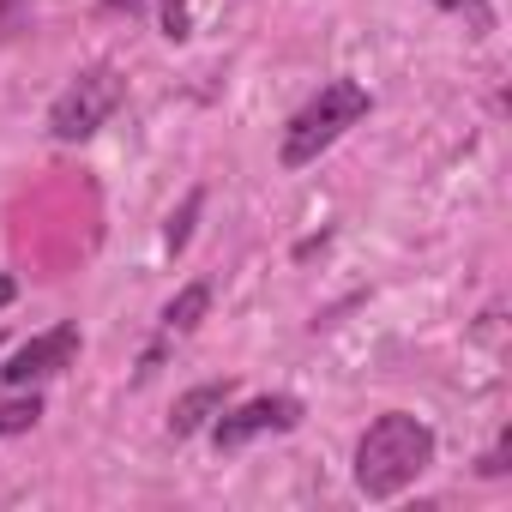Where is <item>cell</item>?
Instances as JSON below:
<instances>
[{"label": "cell", "instance_id": "cell-11", "mask_svg": "<svg viewBox=\"0 0 512 512\" xmlns=\"http://www.w3.org/2000/svg\"><path fill=\"white\" fill-rule=\"evenodd\" d=\"M500 470H506V446H494V452L482 458V476H500Z\"/></svg>", "mask_w": 512, "mask_h": 512}, {"label": "cell", "instance_id": "cell-7", "mask_svg": "<svg viewBox=\"0 0 512 512\" xmlns=\"http://www.w3.org/2000/svg\"><path fill=\"white\" fill-rule=\"evenodd\" d=\"M205 308H211V290H205V284H187V290L163 308V326H169V332H193V326L205 320Z\"/></svg>", "mask_w": 512, "mask_h": 512}, {"label": "cell", "instance_id": "cell-1", "mask_svg": "<svg viewBox=\"0 0 512 512\" xmlns=\"http://www.w3.org/2000/svg\"><path fill=\"white\" fill-rule=\"evenodd\" d=\"M434 464V428L404 416V410H386L362 446H356V488L368 500H392L398 488H410L422 470Z\"/></svg>", "mask_w": 512, "mask_h": 512}, {"label": "cell", "instance_id": "cell-12", "mask_svg": "<svg viewBox=\"0 0 512 512\" xmlns=\"http://www.w3.org/2000/svg\"><path fill=\"white\" fill-rule=\"evenodd\" d=\"M7 302H13V278H7V272H0V308H7Z\"/></svg>", "mask_w": 512, "mask_h": 512}, {"label": "cell", "instance_id": "cell-10", "mask_svg": "<svg viewBox=\"0 0 512 512\" xmlns=\"http://www.w3.org/2000/svg\"><path fill=\"white\" fill-rule=\"evenodd\" d=\"M163 37H187V0H163Z\"/></svg>", "mask_w": 512, "mask_h": 512}, {"label": "cell", "instance_id": "cell-13", "mask_svg": "<svg viewBox=\"0 0 512 512\" xmlns=\"http://www.w3.org/2000/svg\"><path fill=\"white\" fill-rule=\"evenodd\" d=\"M109 7H115V13H139V0H109Z\"/></svg>", "mask_w": 512, "mask_h": 512}, {"label": "cell", "instance_id": "cell-14", "mask_svg": "<svg viewBox=\"0 0 512 512\" xmlns=\"http://www.w3.org/2000/svg\"><path fill=\"white\" fill-rule=\"evenodd\" d=\"M440 7H470V0H440Z\"/></svg>", "mask_w": 512, "mask_h": 512}, {"label": "cell", "instance_id": "cell-3", "mask_svg": "<svg viewBox=\"0 0 512 512\" xmlns=\"http://www.w3.org/2000/svg\"><path fill=\"white\" fill-rule=\"evenodd\" d=\"M121 97H127V85H121V73L115 67H85L61 97H55V109H49V133L55 139H91L115 109H121Z\"/></svg>", "mask_w": 512, "mask_h": 512}, {"label": "cell", "instance_id": "cell-2", "mask_svg": "<svg viewBox=\"0 0 512 512\" xmlns=\"http://www.w3.org/2000/svg\"><path fill=\"white\" fill-rule=\"evenodd\" d=\"M368 115V91L362 85H350V79H332V85H320V97H308L302 109H296V121L284 127V169H308L320 151H332L356 121Z\"/></svg>", "mask_w": 512, "mask_h": 512}, {"label": "cell", "instance_id": "cell-4", "mask_svg": "<svg viewBox=\"0 0 512 512\" xmlns=\"http://www.w3.org/2000/svg\"><path fill=\"white\" fill-rule=\"evenodd\" d=\"M296 422H302V398H290V392H266V398H247L241 410L217 416L211 440H217V452H235V446H247L253 434H290Z\"/></svg>", "mask_w": 512, "mask_h": 512}, {"label": "cell", "instance_id": "cell-5", "mask_svg": "<svg viewBox=\"0 0 512 512\" xmlns=\"http://www.w3.org/2000/svg\"><path fill=\"white\" fill-rule=\"evenodd\" d=\"M73 356H79V326H55V332L19 344V350L7 356V368H0V380H7V386H37V380L61 374Z\"/></svg>", "mask_w": 512, "mask_h": 512}, {"label": "cell", "instance_id": "cell-6", "mask_svg": "<svg viewBox=\"0 0 512 512\" xmlns=\"http://www.w3.org/2000/svg\"><path fill=\"white\" fill-rule=\"evenodd\" d=\"M223 398H229V380H211V386H193V392H181L175 398V416H169V434L175 440H187V434H199L217 410H223Z\"/></svg>", "mask_w": 512, "mask_h": 512}, {"label": "cell", "instance_id": "cell-8", "mask_svg": "<svg viewBox=\"0 0 512 512\" xmlns=\"http://www.w3.org/2000/svg\"><path fill=\"white\" fill-rule=\"evenodd\" d=\"M37 416H43V398H37V392L25 398V392L13 386V398H0V434H31Z\"/></svg>", "mask_w": 512, "mask_h": 512}, {"label": "cell", "instance_id": "cell-9", "mask_svg": "<svg viewBox=\"0 0 512 512\" xmlns=\"http://www.w3.org/2000/svg\"><path fill=\"white\" fill-rule=\"evenodd\" d=\"M199 211H205V193H199V187H193V193H187V199H181V211H175V217H169V247H175V253H181V247H187V235H193V217H199Z\"/></svg>", "mask_w": 512, "mask_h": 512}]
</instances>
